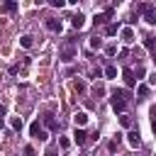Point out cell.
Returning <instances> with one entry per match:
<instances>
[{"instance_id":"1","label":"cell","mask_w":156,"mask_h":156,"mask_svg":"<svg viewBox=\"0 0 156 156\" xmlns=\"http://www.w3.org/2000/svg\"><path fill=\"white\" fill-rule=\"evenodd\" d=\"M127 144H129V146H132V149H136V146H139V144H141V134H139V132H136V129H132V132H129V134H127Z\"/></svg>"},{"instance_id":"2","label":"cell","mask_w":156,"mask_h":156,"mask_svg":"<svg viewBox=\"0 0 156 156\" xmlns=\"http://www.w3.org/2000/svg\"><path fill=\"white\" fill-rule=\"evenodd\" d=\"M110 105H112V110H115V112H124V107H127V102H124L122 98H117V95H112V98H110Z\"/></svg>"},{"instance_id":"3","label":"cell","mask_w":156,"mask_h":156,"mask_svg":"<svg viewBox=\"0 0 156 156\" xmlns=\"http://www.w3.org/2000/svg\"><path fill=\"white\" fill-rule=\"evenodd\" d=\"M71 24H73V29H83V24H85V15H83V12H76V15L71 17Z\"/></svg>"},{"instance_id":"4","label":"cell","mask_w":156,"mask_h":156,"mask_svg":"<svg viewBox=\"0 0 156 156\" xmlns=\"http://www.w3.org/2000/svg\"><path fill=\"white\" fill-rule=\"evenodd\" d=\"M88 119H90V117H88L85 112H76V115H73V122H76V127H78V129H83V127L88 124Z\"/></svg>"},{"instance_id":"5","label":"cell","mask_w":156,"mask_h":156,"mask_svg":"<svg viewBox=\"0 0 156 156\" xmlns=\"http://www.w3.org/2000/svg\"><path fill=\"white\" fill-rule=\"evenodd\" d=\"M73 58H76V49H73V46H66V49L61 51V61L68 63V61H73Z\"/></svg>"},{"instance_id":"6","label":"cell","mask_w":156,"mask_h":156,"mask_svg":"<svg viewBox=\"0 0 156 156\" xmlns=\"http://www.w3.org/2000/svg\"><path fill=\"white\" fill-rule=\"evenodd\" d=\"M46 29H49V32H61L63 27H61V22H58V20L49 17V20H46Z\"/></svg>"},{"instance_id":"7","label":"cell","mask_w":156,"mask_h":156,"mask_svg":"<svg viewBox=\"0 0 156 156\" xmlns=\"http://www.w3.org/2000/svg\"><path fill=\"white\" fill-rule=\"evenodd\" d=\"M85 139H88V134H85L83 129L76 127V132H73V141H76V144H85Z\"/></svg>"},{"instance_id":"8","label":"cell","mask_w":156,"mask_h":156,"mask_svg":"<svg viewBox=\"0 0 156 156\" xmlns=\"http://www.w3.org/2000/svg\"><path fill=\"white\" fill-rule=\"evenodd\" d=\"M122 39H124L127 44H132V41H134V29H132V27H124V29H122Z\"/></svg>"},{"instance_id":"9","label":"cell","mask_w":156,"mask_h":156,"mask_svg":"<svg viewBox=\"0 0 156 156\" xmlns=\"http://www.w3.org/2000/svg\"><path fill=\"white\" fill-rule=\"evenodd\" d=\"M20 44H22L24 49H29V46L34 44V37H32V34H22V37H20Z\"/></svg>"},{"instance_id":"10","label":"cell","mask_w":156,"mask_h":156,"mask_svg":"<svg viewBox=\"0 0 156 156\" xmlns=\"http://www.w3.org/2000/svg\"><path fill=\"white\" fill-rule=\"evenodd\" d=\"M44 124H46L49 129H58V122L54 119V115H44Z\"/></svg>"},{"instance_id":"11","label":"cell","mask_w":156,"mask_h":156,"mask_svg":"<svg viewBox=\"0 0 156 156\" xmlns=\"http://www.w3.org/2000/svg\"><path fill=\"white\" fill-rule=\"evenodd\" d=\"M144 46H146L149 51L156 54V37H146V39H144Z\"/></svg>"},{"instance_id":"12","label":"cell","mask_w":156,"mask_h":156,"mask_svg":"<svg viewBox=\"0 0 156 156\" xmlns=\"http://www.w3.org/2000/svg\"><path fill=\"white\" fill-rule=\"evenodd\" d=\"M10 127L15 132H22V117H10Z\"/></svg>"},{"instance_id":"13","label":"cell","mask_w":156,"mask_h":156,"mask_svg":"<svg viewBox=\"0 0 156 156\" xmlns=\"http://www.w3.org/2000/svg\"><path fill=\"white\" fill-rule=\"evenodd\" d=\"M39 132H41V124H39V119H34V122L29 124V134H32V136H39Z\"/></svg>"},{"instance_id":"14","label":"cell","mask_w":156,"mask_h":156,"mask_svg":"<svg viewBox=\"0 0 156 156\" xmlns=\"http://www.w3.org/2000/svg\"><path fill=\"white\" fill-rule=\"evenodd\" d=\"M122 76H124V83H127V85H134V73H132L129 68H127V71H124Z\"/></svg>"},{"instance_id":"15","label":"cell","mask_w":156,"mask_h":156,"mask_svg":"<svg viewBox=\"0 0 156 156\" xmlns=\"http://www.w3.org/2000/svg\"><path fill=\"white\" fill-rule=\"evenodd\" d=\"M105 78H117V68L115 66H107L105 68Z\"/></svg>"},{"instance_id":"16","label":"cell","mask_w":156,"mask_h":156,"mask_svg":"<svg viewBox=\"0 0 156 156\" xmlns=\"http://www.w3.org/2000/svg\"><path fill=\"white\" fill-rule=\"evenodd\" d=\"M73 90H78V93H83V90H85V83H83L80 78H76V80H73Z\"/></svg>"},{"instance_id":"17","label":"cell","mask_w":156,"mask_h":156,"mask_svg":"<svg viewBox=\"0 0 156 156\" xmlns=\"http://www.w3.org/2000/svg\"><path fill=\"white\" fill-rule=\"evenodd\" d=\"M90 46H93V49H100V46H102V39H100V37H90Z\"/></svg>"},{"instance_id":"18","label":"cell","mask_w":156,"mask_h":156,"mask_svg":"<svg viewBox=\"0 0 156 156\" xmlns=\"http://www.w3.org/2000/svg\"><path fill=\"white\" fill-rule=\"evenodd\" d=\"M93 95H95V98L105 95V88H102V85H95V88H93Z\"/></svg>"},{"instance_id":"19","label":"cell","mask_w":156,"mask_h":156,"mask_svg":"<svg viewBox=\"0 0 156 156\" xmlns=\"http://www.w3.org/2000/svg\"><path fill=\"white\" fill-rule=\"evenodd\" d=\"M136 93H139L141 98H146V95H149V85H139V88H136Z\"/></svg>"},{"instance_id":"20","label":"cell","mask_w":156,"mask_h":156,"mask_svg":"<svg viewBox=\"0 0 156 156\" xmlns=\"http://www.w3.org/2000/svg\"><path fill=\"white\" fill-rule=\"evenodd\" d=\"M58 146H61V149H68V146H71V141H68L66 136H58Z\"/></svg>"},{"instance_id":"21","label":"cell","mask_w":156,"mask_h":156,"mask_svg":"<svg viewBox=\"0 0 156 156\" xmlns=\"http://www.w3.org/2000/svg\"><path fill=\"white\" fill-rule=\"evenodd\" d=\"M49 5H51V7H63L66 2H63V0H49Z\"/></svg>"},{"instance_id":"22","label":"cell","mask_w":156,"mask_h":156,"mask_svg":"<svg viewBox=\"0 0 156 156\" xmlns=\"http://www.w3.org/2000/svg\"><path fill=\"white\" fill-rule=\"evenodd\" d=\"M144 20H146V24H156V15H154V12H151V15H146Z\"/></svg>"},{"instance_id":"23","label":"cell","mask_w":156,"mask_h":156,"mask_svg":"<svg viewBox=\"0 0 156 156\" xmlns=\"http://www.w3.org/2000/svg\"><path fill=\"white\" fill-rule=\"evenodd\" d=\"M119 122H122V127H129V124H132V119H129L127 115H124V117H119Z\"/></svg>"},{"instance_id":"24","label":"cell","mask_w":156,"mask_h":156,"mask_svg":"<svg viewBox=\"0 0 156 156\" xmlns=\"http://www.w3.org/2000/svg\"><path fill=\"white\" fill-rule=\"evenodd\" d=\"M5 10H7V12H12V10H17V2H7V5H5Z\"/></svg>"},{"instance_id":"25","label":"cell","mask_w":156,"mask_h":156,"mask_svg":"<svg viewBox=\"0 0 156 156\" xmlns=\"http://www.w3.org/2000/svg\"><path fill=\"white\" fill-rule=\"evenodd\" d=\"M105 20H107V17H105V15H95V24H102V22H105Z\"/></svg>"},{"instance_id":"26","label":"cell","mask_w":156,"mask_h":156,"mask_svg":"<svg viewBox=\"0 0 156 156\" xmlns=\"http://www.w3.org/2000/svg\"><path fill=\"white\" fill-rule=\"evenodd\" d=\"M149 85H156V71H154V73H149Z\"/></svg>"},{"instance_id":"27","label":"cell","mask_w":156,"mask_h":156,"mask_svg":"<svg viewBox=\"0 0 156 156\" xmlns=\"http://www.w3.org/2000/svg\"><path fill=\"white\" fill-rule=\"evenodd\" d=\"M107 34H117V24H110L107 27Z\"/></svg>"},{"instance_id":"28","label":"cell","mask_w":156,"mask_h":156,"mask_svg":"<svg viewBox=\"0 0 156 156\" xmlns=\"http://www.w3.org/2000/svg\"><path fill=\"white\" fill-rule=\"evenodd\" d=\"M46 136H49V134H46V132H44V129H41V132H39V136H37V139H39V141H46Z\"/></svg>"},{"instance_id":"29","label":"cell","mask_w":156,"mask_h":156,"mask_svg":"<svg viewBox=\"0 0 156 156\" xmlns=\"http://www.w3.org/2000/svg\"><path fill=\"white\" fill-rule=\"evenodd\" d=\"M117 144H119V141H117V139H112V141H110V151H117Z\"/></svg>"},{"instance_id":"30","label":"cell","mask_w":156,"mask_h":156,"mask_svg":"<svg viewBox=\"0 0 156 156\" xmlns=\"http://www.w3.org/2000/svg\"><path fill=\"white\" fill-rule=\"evenodd\" d=\"M24 156H34V149L32 146H24Z\"/></svg>"},{"instance_id":"31","label":"cell","mask_w":156,"mask_h":156,"mask_svg":"<svg viewBox=\"0 0 156 156\" xmlns=\"http://www.w3.org/2000/svg\"><path fill=\"white\" fill-rule=\"evenodd\" d=\"M5 115H7V110H5V105H0V119H2Z\"/></svg>"},{"instance_id":"32","label":"cell","mask_w":156,"mask_h":156,"mask_svg":"<svg viewBox=\"0 0 156 156\" xmlns=\"http://www.w3.org/2000/svg\"><path fill=\"white\" fill-rule=\"evenodd\" d=\"M44 156H58V154H56V151H54V149H49V151H46V154H44Z\"/></svg>"},{"instance_id":"33","label":"cell","mask_w":156,"mask_h":156,"mask_svg":"<svg viewBox=\"0 0 156 156\" xmlns=\"http://www.w3.org/2000/svg\"><path fill=\"white\" fill-rule=\"evenodd\" d=\"M151 129L156 132V115H154V119H151Z\"/></svg>"},{"instance_id":"34","label":"cell","mask_w":156,"mask_h":156,"mask_svg":"<svg viewBox=\"0 0 156 156\" xmlns=\"http://www.w3.org/2000/svg\"><path fill=\"white\" fill-rule=\"evenodd\" d=\"M2 124H5V122H2V119H0V129H2Z\"/></svg>"},{"instance_id":"35","label":"cell","mask_w":156,"mask_h":156,"mask_svg":"<svg viewBox=\"0 0 156 156\" xmlns=\"http://www.w3.org/2000/svg\"><path fill=\"white\" fill-rule=\"evenodd\" d=\"M154 61H156V56H154Z\"/></svg>"}]
</instances>
